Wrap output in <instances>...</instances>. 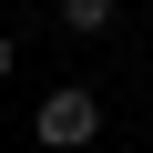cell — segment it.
I'll list each match as a JSON object with an SVG mask.
<instances>
[{"instance_id": "cell-1", "label": "cell", "mask_w": 153, "mask_h": 153, "mask_svg": "<svg viewBox=\"0 0 153 153\" xmlns=\"http://www.w3.org/2000/svg\"><path fill=\"white\" fill-rule=\"evenodd\" d=\"M31 133H41V153H82V143L102 133V102H92L82 82H51V92L31 102Z\"/></svg>"}, {"instance_id": "cell-2", "label": "cell", "mask_w": 153, "mask_h": 153, "mask_svg": "<svg viewBox=\"0 0 153 153\" xmlns=\"http://www.w3.org/2000/svg\"><path fill=\"white\" fill-rule=\"evenodd\" d=\"M51 10H61L71 41H102V31H112V0H51Z\"/></svg>"}, {"instance_id": "cell-3", "label": "cell", "mask_w": 153, "mask_h": 153, "mask_svg": "<svg viewBox=\"0 0 153 153\" xmlns=\"http://www.w3.org/2000/svg\"><path fill=\"white\" fill-rule=\"evenodd\" d=\"M10 61H21V41H10V31H0V82H10Z\"/></svg>"}]
</instances>
